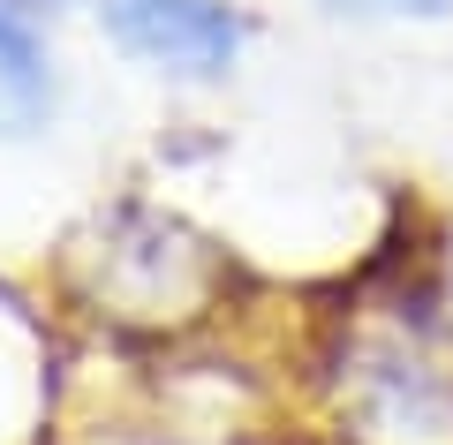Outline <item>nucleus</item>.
<instances>
[{"label": "nucleus", "instance_id": "nucleus-1", "mask_svg": "<svg viewBox=\"0 0 453 445\" xmlns=\"http://www.w3.org/2000/svg\"><path fill=\"white\" fill-rule=\"evenodd\" d=\"M98 23L129 61L181 83H219L242 53V16L226 0H106Z\"/></svg>", "mask_w": 453, "mask_h": 445}, {"label": "nucleus", "instance_id": "nucleus-2", "mask_svg": "<svg viewBox=\"0 0 453 445\" xmlns=\"http://www.w3.org/2000/svg\"><path fill=\"white\" fill-rule=\"evenodd\" d=\"M363 445H453V378L408 348H378L356 378Z\"/></svg>", "mask_w": 453, "mask_h": 445}, {"label": "nucleus", "instance_id": "nucleus-3", "mask_svg": "<svg viewBox=\"0 0 453 445\" xmlns=\"http://www.w3.org/2000/svg\"><path fill=\"white\" fill-rule=\"evenodd\" d=\"M46 113H53V61L38 46L31 16L0 0V143L38 136Z\"/></svg>", "mask_w": 453, "mask_h": 445}, {"label": "nucleus", "instance_id": "nucleus-4", "mask_svg": "<svg viewBox=\"0 0 453 445\" xmlns=\"http://www.w3.org/2000/svg\"><path fill=\"white\" fill-rule=\"evenodd\" d=\"M340 8H363V16H446L453 0H340Z\"/></svg>", "mask_w": 453, "mask_h": 445}]
</instances>
